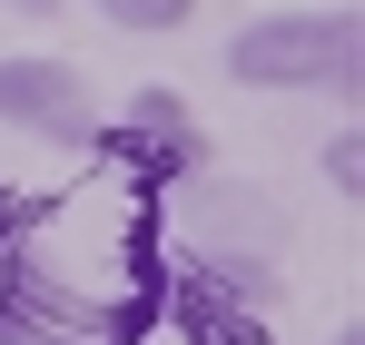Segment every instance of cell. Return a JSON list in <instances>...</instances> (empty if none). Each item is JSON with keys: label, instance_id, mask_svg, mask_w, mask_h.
<instances>
[{"label": "cell", "instance_id": "cell-1", "mask_svg": "<svg viewBox=\"0 0 365 345\" xmlns=\"http://www.w3.org/2000/svg\"><path fill=\"white\" fill-rule=\"evenodd\" d=\"M237 89H326V99H365V20L356 10H257L227 30L217 59Z\"/></svg>", "mask_w": 365, "mask_h": 345}, {"label": "cell", "instance_id": "cell-2", "mask_svg": "<svg viewBox=\"0 0 365 345\" xmlns=\"http://www.w3.org/2000/svg\"><path fill=\"white\" fill-rule=\"evenodd\" d=\"M0 128L20 138H50V148H89L99 138V99L69 59H40V50H10L0 59Z\"/></svg>", "mask_w": 365, "mask_h": 345}, {"label": "cell", "instance_id": "cell-3", "mask_svg": "<svg viewBox=\"0 0 365 345\" xmlns=\"http://www.w3.org/2000/svg\"><path fill=\"white\" fill-rule=\"evenodd\" d=\"M119 40H168V30H187L197 20V0H89Z\"/></svg>", "mask_w": 365, "mask_h": 345}, {"label": "cell", "instance_id": "cell-4", "mask_svg": "<svg viewBox=\"0 0 365 345\" xmlns=\"http://www.w3.org/2000/svg\"><path fill=\"white\" fill-rule=\"evenodd\" d=\"M326 187L336 197H365V128H336L326 138Z\"/></svg>", "mask_w": 365, "mask_h": 345}, {"label": "cell", "instance_id": "cell-5", "mask_svg": "<svg viewBox=\"0 0 365 345\" xmlns=\"http://www.w3.org/2000/svg\"><path fill=\"white\" fill-rule=\"evenodd\" d=\"M0 10H20V20H60V0H0Z\"/></svg>", "mask_w": 365, "mask_h": 345}]
</instances>
